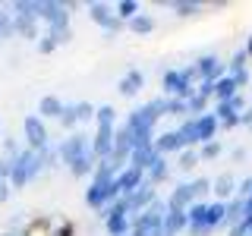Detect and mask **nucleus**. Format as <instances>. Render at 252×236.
Wrapping results in <instances>:
<instances>
[{"label":"nucleus","instance_id":"nucleus-2","mask_svg":"<svg viewBox=\"0 0 252 236\" xmlns=\"http://www.w3.org/2000/svg\"><path fill=\"white\" fill-rule=\"evenodd\" d=\"M44 170V161H41V151H32V148H19V154L10 157V186L22 189L29 186L38 173Z\"/></svg>","mask_w":252,"mask_h":236},{"label":"nucleus","instance_id":"nucleus-13","mask_svg":"<svg viewBox=\"0 0 252 236\" xmlns=\"http://www.w3.org/2000/svg\"><path fill=\"white\" fill-rule=\"evenodd\" d=\"M142 183H145V173L136 170V167H123L120 173H117V179H114V186H117V192H120V195L136 192Z\"/></svg>","mask_w":252,"mask_h":236},{"label":"nucleus","instance_id":"nucleus-36","mask_svg":"<svg viewBox=\"0 0 252 236\" xmlns=\"http://www.w3.org/2000/svg\"><path fill=\"white\" fill-rule=\"evenodd\" d=\"M167 114H186V101H180V98H167Z\"/></svg>","mask_w":252,"mask_h":236},{"label":"nucleus","instance_id":"nucleus-3","mask_svg":"<svg viewBox=\"0 0 252 236\" xmlns=\"http://www.w3.org/2000/svg\"><path fill=\"white\" fill-rule=\"evenodd\" d=\"M94 120H98V132H94L92 139V154L98 157V161H107L110 157V148H114V120H117V110L110 104H101L94 110Z\"/></svg>","mask_w":252,"mask_h":236},{"label":"nucleus","instance_id":"nucleus-30","mask_svg":"<svg viewBox=\"0 0 252 236\" xmlns=\"http://www.w3.org/2000/svg\"><path fill=\"white\" fill-rule=\"evenodd\" d=\"M240 73H246V51H236L227 63V76H240Z\"/></svg>","mask_w":252,"mask_h":236},{"label":"nucleus","instance_id":"nucleus-39","mask_svg":"<svg viewBox=\"0 0 252 236\" xmlns=\"http://www.w3.org/2000/svg\"><path fill=\"white\" fill-rule=\"evenodd\" d=\"M249 192H252V179H246V183L240 186V195H249Z\"/></svg>","mask_w":252,"mask_h":236},{"label":"nucleus","instance_id":"nucleus-8","mask_svg":"<svg viewBox=\"0 0 252 236\" xmlns=\"http://www.w3.org/2000/svg\"><path fill=\"white\" fill-rule=\"evenodd\" d=\"M38 19L47 22V29L63 31L69 29V3H57V0H41V16Z\"/></svg>","mask_w":252,"mask_h":236},{"label":"nucleus","instance_id":"nucleus-37","mask_svg":"<svg viewBox=\"0 0 252 236\" xmlns=\"http://www.w3.org/2000/svg\"><path fill=\"white\" fill-rule=\"evenodd\" d=\"M227 104H230V107L236 110V114H240V110H243V107H246V101H243V98H240V94H233V98H230V101H227Z\"/></svg>","mask_w":252,"mask_h":236},{"label":"nucleus","instance_id":"nucleus-35","mask_svg":"<svg viewBox=\"0 0 252 236\" xmlns=\"http://www.w3.org/2000/svg\"><path fill=\"white\" fill-rule=\"evenodd\" d=\"M218 154H220L218 142H205V145L199 148V161H202V157H205V161H211V157H218Z\"/></svg>","mask_w":252,"mask_h":236},{"label":"nucleus","instance_id":"nucleus-11","mask_svg":"<svg viewBox=\"0 0 252 236\" xmlns=\"http://www.w3.org/2000/svg\"><path fill=\"white\" fill-rule=\"evenodd\" d=\"M89 16H92V22H98V26L107 31V35H117L120 26H123V22L117 19V13L110 10L107 3H89Z\"/></svg>","mask_w":252,"mask_h":236},{"label":"nucleus","instance_id":"nucleus-27","mask_svg":"<svg viewBox=\"0 0 252 236\" xmlns=\"http://www.w3.org/2000/svg\"><path fill=\"white\" fill-rule=\"evenodd\" d=\"M170 10L177 16H195V13H202V3H195V0H173Z\"/></svg>","mask_w":252,"mask_h":236},{"label":"nucleus","instance_id":"nucleus-24","mask_svg":"<svg viewBox=\"0 0 252 236\" xmlns=\"http://www.w3.org/2000/svg\"><path fill=\"white\" fill-rule=\"evenodd\" d=\"M126 26H129L132 35H148V31L155 29V19H152V16H142V13H139V16H132Z\"/></svg>","mask_w":252,"mask_h":236},{"label":"nucleus","instance_id":"nucleus-4","mask_svg":"<svg viewBox=\"0 0 252 236\" xmlns=\"http://www.w3.org/2000/svg\"><path fill=\"white\" fill-rule=\"evenodd\" d=\"M180 136H183V145L186 148H195V145H205V142H215V132H218V120L215 114H202V117H189V120L180 126Z\"/></svg>","mask_w":252,"mask_h":236},{"label":"nucleus","instance_id":"nucleus-22","mask_svg":"<svg viewBox=\"0 0 252 236\" xmlns=\"http://www.w3.org/2000/svg\"><path fill=\"white\" fill-rule=\"evenodd\" d=\"M10 10H13V16H32V19H38L41 16V0H13Z\"/></svg>","mask_w":252,"mask_h":236},{"label":"nucleus","instance_id":"nucleus-40","mask_svg":"<svg viewBox=\"0 0 252 236\" xmlns=\"http://www.w3.org/2000/svg\"><path fill=\"white\" fill-rule=\"evenodd\" d=\"M243 51H246V57L252 54V35H249V41H246V47H243Z\"/></svg>","mask_w":252,"mask_h":236},{"label":"nucleus","instance_id":"nucleus-31","mask_svg":"<svg viewBox=\"0 0 252 236\" xmlns=\"http://www.w3.org/2000/svg\"><path fill=\"white\" fill-rule=\"evenodd\" d=\"M195 164H199V151H195V148H183V154H180V167L192 170Z\"/></svg>","mask_w":252,"mask_h":236},{"label":"nucleus","instance_id":"nucleus-18","mask_svg":"<svg viewBox=\"0 0 252 236\" xmlns=\"http://www.w3.org/2000/svg\"><path fill=\"white\" fill-rule=\"evenodd\" d=\"M10 16H13V13H10ZM13 35L38 38V19H32V16H13Z\"/></svg>","mask_w":252,"mask_h":236},{"label":"nucleus","instance_id":"nucleus-6","mask_svg":"<svg viewBox=\"0 0 252 236\" xmlns=\"http://www.w3.org/2000/svg\"><path fill=\"white\" fill-rule=\"evenodd\" d=\"M92 151V142H89V136H82V132H73L69 139H63L60 142V148H57V157L66 167H73V164L79 161V157H85Z\"/></svg>","mask_w":252,"mask_h":236},{"label":"nucleus","instance_id":"nucleus-21","mask_svg":"<svg viewBox=\"0 0 252 236\" xmlns=\"http://www.w3.org/2000/svg\"><path fill=\"white\" fill-rule=\"evenodd\" d=\"M142 85H145V76H142L139 69H129V73L120 79V85H117V88H120V94H136Z\"/></svg>","mask_w":252,"mask_h":236},{"label":"nucleus","instance_id":"nucleus-12","mask_svg":"<svg viewBox=\"0 0 252 236\" xmlns=\"http://www.w3.org/2000/svg\"><path fill=\"white\" fill-rule=\"evenodd\" d=\"M195 76H202V82H218L220 76H224V63H220L215 54H205V57L195 60Z\"/></svg>","mask_w":252,"mask_h":236},{"label":"nucleus","instance_id":"nucleus-23","mask_svg":"<svg viewBox=\"0 0 252 236\" xmlns=\"http://www.w3.org/2000/svg\"><path fill=\"white\" fill-rule=\"evenodd\" d=\"M161 179H167V157H158L152 167L145 170V183H148V186L161 183Z\"/></svg>","mask_w":252,"mask_h":236},{"label":"nucleus","instance_id":"nucleus-26","mask_svg":"<svg viewBox=\"0 0 252 236\" xmlns=\"http://www.w3.org/2000/svg\"><path fill=\"white\" fill-rule=\"evenodd\" d=\"M94 161H98V157L89 151L85 157H79L73 167H69V173H73V177H85V173H94Z\"/></svg>","mask_w":252,"mask_h":236},{"label":"nucleus","instance_id":"nucleus-42","mask_svg":"<svg viewBox=\"0 0 252 236\" xmlns=\"http://www.w3.org/2000/svg\"><path fill=\"white\" fill-rule=\"evenodd\" d=\"M129 236H142V233H129Z\"/></svg>","mask_w":252,"mask_h":236},{"label":"nucleus","instance_id":"nucleus-19","mask_svg":"<svg viewBox=\"0 0 252 236\" xmlns=\"http://www.w3.org/2000/svg\"><path fill=\"white\" fill-rule=\"evenodd\" d=\"M224 214H227V202H211L205 208V230H215L218 224H224Z\"/></svg>","mask_w":252,"mask_h":236},{"label":"nucleus","instance_id":"nucleus-20","mask_svg":"<svg viewBox=\"0 0 252 236\" xmlns=\"http://www.w3.org/2000/svg\"><path fill=\"white\" fill-rule=\"evenodd\" d=\"M60 114H63V101L57 98V94H44L41 98V104H38V117H57L60 120Z\"/></svg>","mask_w":252,"mask_h":236},{"label":"nucleus","instance_id":"nucleus-34","mask_svg":"<svg viewBox=\"0 0 252 236\" xmlns=\"http://www.w3.org/2000/svg\"><path fill=\"white\" fill-rule=\"evenodd\" d=\"M60 123H63V126H66V129H73V126L79 123V120H76V107H73V104H63V114H60Z\"/></svg>","mask_w":252,"mask_h":236},{"label":"nucleus","instance_id":"nucleus-25","mask_svg":"<svg viewBox=\"0 0 252 236\" xmlns=\"http://www.w3.org/2000/svg\"><path fill=\"white\" fill-rule=\"evenodd\" d=\"M215 94H218L220 101H230L233 94H236V82H233L230 76H220L218 82H215Z\"/></svg>","mask_w":252,"mask_h":236},{"label":"nucleus","instance_id":"nucleus-14","mask_svg":"<svg viewBox=\"0 0 252 236\" xmlns=\"http://www.w3.org/2000/svg\"><path fill=\"white\" fill-rule=\"evenodd\" d=\"M192 202H199V195H195L192 183H183V186H177V189L170 192V202H167V208H173V211H186Z\"/></svg>","mask_w":252,"mask_h":236},{"label":"nucleus","instance_id":"nucleus-5","mask_svg":"<svg viewBox=\"0 0 252 236\" xmlns=\"http://www.w3.org/2000/svg\"><path fill=\"white\" fill-rule=\"evenodd\" d=\"M192 79H195V69L192 66H186V69H167V73H164V91H167L170 98L189 101L195 94Z\"/></svg>","mask_w":252,"mask_h":236},{"label":"nucleus","instance_id":"nucleus-41","mask_svg":"<svg viewBox=\"0 0 252 236\" xmlns=\"http://www.w3.org/2000/svg\"><path fill=\"white\" fill-rule=\"evenodd\" d=\"M0 236H26V233H0Z\"/></svg>","mask_w":252,"mask_h":236},{"label":"nucleus","instance_id":"nucleus-38","mask_svg":"<svg viewBox=\"0 0 252 236\" xmlns=\"http://www.w3.org/2000/svg\"><path fill=\"white\" fill-rule=\"evenodd\" d=\"M6 199H10V183L0 179V202H6Z\"/></svg>","mask_w":252,"mask_h":236},{"label":"nucleus","instance_id":"nucleus-33","mask_svg":"<svg viewBox=\"0 0 252 236\" xmlns=\"http://www.w3.org/2000/svg\"><path fill=\"white\" fill-rule=\"evenodd\" d=\"M76 107V120L79 123H85V120H92V117H94V107L89 104V101H79V104H73Z\"/></svg>","mask_w":252,"mask_h":236},{"label":"nucleus","instance_id":"nucleus-29","mask_svg":"<svg viewBox=\"0 0 252 236\" xmlns=\"http://www.w3.org/2000/svg\"><path fill=\"white\" fill-rule=\"evenodd\" d=\"M240 220H243V199H233V202H227L224 224H240Z\"/></svg>","mask_w":252,"mask_h":236},{"label":"nucleus","instance_id":"nucleus-32","mask_svg":"<svg viewBox=\"0 0 252 236\" xmlns=\"http://www.w3.org/2000/svg\"><path fill=\"white\" fill-rule=\"evenodd\" d=\"M230 192H233V179L230 177H220L218 183H215V195H218V199H230Z\"/></svg>","mask_w":252,"mask_h":236},{"label":"nucleus","instance_id":"nucleus-17","mask_svg":"<svg viewBox=\"0 0 252 236\" xmlns=\"http://www.w3.org/2000/svg\"><path fill=\"white\" fill-rule=\"evenodd\" d=\"M66 41H69V29H63V31L47 29L44 35H41V41H38V51H41V54H51V51H57V47L66 44Z\"/></svg>","mask_w":252,"mask_h":236},{"label":"nucleus","instance_id":"nucleus-10","mask_svg":"<svg viewBox=\"0 0 252 236\" xmlns=\"http://www.w3.org/2000/svg\"><path fill=\"white\" fill-rule=\"evenodd\" d=\"M104 227H107L110 236H129V217H126L120 199L104 208Z\"/></svg>","mask_w":252,"mask_h":236},{"label":"nucleus","instance_id":"nucleus-9","mask_svg":"<svg viewBox=\"0 0 252 236\" xmlns=\"http://www.w3.org/2000/svg\"><path fill=\"white\" fill-rule=\"evenodd\" d=\"M152 202H155V189L148 183H142L136 192H129V195H120V205H123L126 217H129V214H142Z\"/></svg>","mask_w":252,"mask_h":236},{"label":"nucleus","instance_id":"nucleus-1","mask_svg":"<svg viewBox=\"0 0 252 236\" xmlns=\"http://www.w3.org/2000/svg\"><path fill=\"white\" fill-rule=\"evenodd\" d=\"M114 179H117V167L110 161H98V164H94L92 186L85 189V205H89V208H107V205H114L117 199H120Z\"/></svg>","mask_w":252,"mask_h":236},{"label":"nucleus","instance_id":"nucleus-28","mask_svg":"<svg viewBox=\"0 0 252 236\" xmlns=\"http://www.w3.org/2000/svg\"><path fill=\"white\" fill-rule=\"evenodd\" d=\"M114 13H117V19H120V22H123V19L129 22L132 16H139V3H136V0H120Z\"/></svg>","mask_w":252,"mask_h":236},{"label":"nucleus","instance_id":"nucleus-16","mask_svg":"<svg viewBox=\"0 0 252 236\" xmlns=\"http://www.w3.org/2000/svg\"><path fill=\"white\" fill-rule=\"evenodd\" d=\"M183 148H186V145H183V136H180L177 129H170V132H164V136L155 139V151L161 154V157L170 154V151H183Z\"/></svg>","mask_w":252,"mask_h":236},{"label":"nucleus","instance_id":"nucleus-7","mask_svg":"<svg viewBox=\"0 0 252 236\" xmlns=\"http://www.w3.org/2000/svg\"><path fill=\"white\" fill-rule=\"evenodd\" d=\"M22 132H26V142L32 151H41V148L51 145V136H47V126L38 114H29L26 120H22Z\"/></svg>","mask_w":252,"mask_h":236},{"label":"nucleus","instance_id":"nucleus-15","mask_svg":"<svg viewBox=\"0 0 252 236\" xmlns=\"http://www.w3.org/2000/svg\"><path fill=\"white\" fill-rule=\"evenodd\" d=\"M158 157H161V154L155 151V145L132 148V151H129V164H126V167H136V170H142V173H145V170H148V167H152V164L158 161Z\"/></svg>","mask_w":252,"mask_h":236}]
</instances>
